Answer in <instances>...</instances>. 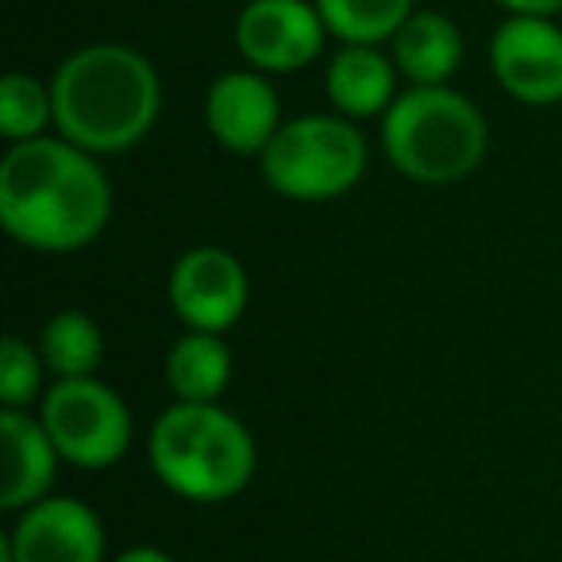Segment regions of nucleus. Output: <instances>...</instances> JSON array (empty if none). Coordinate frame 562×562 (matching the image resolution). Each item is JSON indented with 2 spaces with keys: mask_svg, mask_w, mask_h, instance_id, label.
Returning a JSON list of instances; mask_svg holds the SVG:
<instances>
[{
  "mask_svg": "<svg viewBox=\"0 0 562 562\" xmlns=\"http://www.w3.org/2000/svg\"><path fill=\"white\" fill-rule=\"evenodd\" d=\"M0 439H4V482H0V508L24 513L47 501L55 485V470L63 454L55 451L40 416L4 408L0 413Z\"/></svg>",
  "mask_w": 562,
  "mask_h": 562,
  "instance_id": "12",
  "label": "nucleus"
},
{
  "mask_svg": "<svg viewBox=\"0 0 562 562\" xmlns=\"http://www.w3.org/2000/svg\"><path fill=\"white\" fill-rule=\"evenodd\" d=\"M328 27L313 0H250L235 20V47L258 74H297L324 50Z\"/></svg>",
  "mask_w": 562,
  "mask_h": 562,
  "instance_id": "8",
  "label": "nucleus"
},
{
  "mask_svg": "<svg viewBox=\"0 0 562 562\" xmlns=\"http://www.w3.org/2000/svg\"><path fill=\"white\" fill-rule=\"evenodd\" d=\"M250 301L247 266L224 247H193L170 270L173 316L189 331L224 336L243 321Z\"/></svg>",
  "mask_w": 562,
  "mask_h": 562,
  "instance_id": "7",
  "label": "nucleus"
},
{
  "mask_svg": "<svg viewBox=\"0 0 562 562\" xmlns=\"http://www.w3.org/2000/svg\"><path fill=\"white\" fill-rule=\"evenodd\" d=\"M204 124H209L212 139L232 155H262L285 120H281V101L266 74L227 70L209 86Z\"/></svg>",
  "mask_w": 562,
  "mask_h": 562,
  "instance_id": "11",
  "label": "nucleus"
},
{
  "mask_svg": "<svg viewBox=\"0 0 562 562\" xmlns=\"http://www.w3.org/2000/svg\"><path fill=\"white\" fill-rule=\"evenodd\" d=\"M328 35L344 47H378L408 24L413 0H313Z\"/></svg>",
  "mask_w": 562,
  "mask_h": 562,
  "instance_id": "17",
  "label": "nucleus"
},
{
  "mask_svg": "<svg viewBox=\"0 0 562 562\" xmlns=\"http://www.w3.org/2000/svg\"><path fill=\"white\" fill-rule=\"evenodd\" d=\"M166 382L178 401L216 405L220 393L232 385V351L220 336L186 331L166 355Z\"/></svg>",
  "mask_w": 562,
  "mask_h": 562,
  "instance_id": "15",
  "label": "nucleus"
},
{
  "mask_svg": "<svg viewBox=\"0 0 562 562\" xmlns=\"http://www.w3.org/2000/svg\"><path fill=\"white\" fill-rule=\"evenodd\" d=\"M390 58L408 89L447 86L462 66V32L443 12H413L408 24L393 35Z\"/></svg>",
  "mask_w": 562,
  "mask_h": 562,
  "instance_id": "14",
  "label": "nucleus"
},
{
  "mask_svg": "<svg viewBox=\"0 0 562 562\" xmlns=\"http://www.w3.org/2000/svg\"><path fill=\"white\" fill-rule=\"evenodd\" d=\"M40 355L43 367L50 374H58V382H66V378H97V367L104 359L101 324L89 313H78V308L55 313L40 331Z\"/></svg>",
  "mask_w": 562,
  "mask_h": 562,
  "instance_id": "16",
  "label": "nucleus"
},
{
  "mask_svg": "<svg viewBox=\"0 0 562 562\" xmlns=\"http://www.w3.org/2000/svg\"><path fill=\"white\" fill-rule=\"evenodd\" d=\"M40 420L63 462L81 470H104L124 459L132 443V413L124 397L101 378H66L43 397Z\"/></svg>",
  "mask_w": 562,
  "mask_h": 562,
  "instance_id": "6",
  "label": "nucleus"
},
{
  "mask_svg": "<svg viewBox=\"0 0 562 562\" xmlns=\"http://www.w3.org/2000/svg\"><path fill=\"white\" fill-rule=\"evenodd\" d=\"M112 189L93 155L43 135L0 158V224L16 243L43 255H74L104 232Z\"/></svg>",
  "mask_w": 562,
  "mask_h": 562,
  "instance_id": "1",
  "label": "nucleus"
},
{
  "mask_svg": "<svg viewBox=\"0 0 562 562\" xmlns=\"http://www.w3.org/2000/svg\"><path fill=\"white\" fill-rule=\"evenodd\" d=\"M490 66L513 101L547 109L562 101V27L554 20L508 16L490 40Z\"/></svg>",
  "mask_w": 562,
  "mask_h": 562,
  "instance_id": "9",
  "label": "nucleus"
},
{
  "mask_svg": "<svg viewBox=\"0 0 562 562\" xmlns=\"http://www.w3.org/2000/svg\"><path fill=\"white\" fill-rule=\"evenodd\" d=\"M50 93L58 135L93 158L139 147L162 112L158 70L124 43L74 50L50 78Z\"/></svg>",
  "mask_w": 562,
  "mask_h": 562,
  "instance_id": "2",
  "label": "nucleus"
},
{
  "mask_svg": "<svg viewBox=\"0 0 562 562\" xmlns=\"http://www.w3.org/2000/svg\"><path fill=\"white\" fill-rule=\"evenodd\" d=\"M367 135L347 116H297L285 120L270 147L258 155L262 178L273 193L290 201H336L351 193L367 173Z\"/></svg>",
  "mask_w": 562,
  "mask_h": 562,
  "instance_id": "5",
  "label": "nucleus"
},
{
  "mask_svg": "<svg viewBox=\"0 0 562 562\" xmlns=\"http://www.w3.org/2000/svg\"><path fill=\"white\" fill-rule=\"evenodd\" d=\"M508 16H528V20H551L562 12V0H497Z\"/></svg>",
  "mask_w": 562,
  "mask_h": 562,
  "instance_id": "20",
  "label": "nucleus"
},
{
  "mask_svg": "<svg viewBox=\"0 0 562 562\" xmlns=\"http://www.w3.org/2000/svg\"><path fill=\"white\" fill-rule=\"evenodd\" d=\"M43 355L40 347L24 344L20 336H9L0 344V405L27 413L32 401L40 397L43 382Z\"/></svg>",
  "mask_w": 562,
  "mask_h": 562,
  "instance_id": "19",
  "label": "nucleus"
},
{
  "mask_svg": "<svg viewBox=\"0 0 562 562\" xmlns=\"http://www.w3.org/2000/svg\"><path fill=\"white\" fill-rule=\"evenodd\" d=\"M55 127V93L32 74H9L0 81V135L16 143L43 139Z\"/></svg>",
  "mask_w": 562,
  "mask_h": 562,
  "instance_id": "18",
  "label": "nucleus"
},
{
  "mask_svg": "<svg viewBox=\"0 0 562 562\" xmlns=\"http://www.w3.org/2000/svg\"><path fill=\"white\" fill-rule=\"evenodd\" d=\"M0 551L4 562H104L101 516L78 497H47L20 513Z\"/></svg>",
  "mask_w": 562,
  "mask_h": 562,
  "instance_id": "10",
  "label": "nucleus"
},
{
  "mask_svg": "<svg viewBox=\"0 0 562 562\" xmlns=\"http://www.w3.org/2000/svg\"><path fill=\"white\" fill-rule=\"evenodd\" d=\"M382 150L416 186H454L482 166L490 127L477 104L451 86L401 89L382 116Z\"/></svg>",
  "mask_w": 562,
  "mask_h": 562,
  "instance_id": "4",
  "label": "nucleus"
},
{
  "mask_svg": "<svg viewBox=\"0 0 562 562\" xmlns=\"http://www.w3.org/2000/svg\"><path fill=\"white\" fill-rule=\"evenodd\" d=\"M150 467L170 493L216 505L255 477V439L247 424L220 405H170L150 428Z\"/></svg>",
  "mask_w": 562,
  "mask_h": 562,
  "instance_id": "3",
  "label": "nucleus"
},
{
  "mask_svg": "<svg viewBox=\"0 0 562 562\" xmlns=\"http://www.w3.org/2000/svg\"><path fill=\"white\" fill-rule=\"evenodd\" d=\"M116 562H173L166 551H158V547H132V551H124Z\"/></svg>",
  "mask_w": 562,
  "mask_h": 562,
  "instance_id": "21",
  "label": "nucleus"
},
{
  "mask_svg": "<svg viewBox=\"0 0 562 562\" xmlns=\"http://www.w3.org/2000/svg\"><path fill=\"white\" fill-rule=\"evenodd\" d=\"M397 78L401 74L393 58L378 47H344L328 63L324 86H328V101L336 104L339 116L370 120L393 109V101L401 97Z\"/></svg>",
  "mask_w": 562,
  "mask_h": 562,
  "instance_id": "13",
  "label": "nucleus"
}]
</instances>
